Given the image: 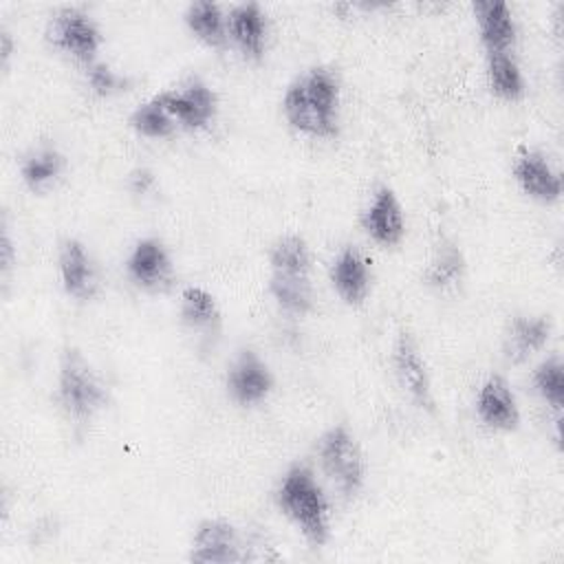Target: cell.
Segmentation results:
<instances>
[{
  "label": "cell",
  "mask_w": 564,
  "mask_h": 564,
  "mask_svg": "<svg viewBox=\"0 0 564 564\" xmlns=\"http://www.w3.org/2000/svg\"><path fill=\"white\" fill-rule=\"evenodd\" d=\"M275 500L280 511L302 531L311 544H326L330 533V511L328 500L311 467L293 465L284 474L275 491Z\"/></svg>",
  "instance_id": "6da1fadb"
},
{
  "label": "cell",
  "mask_w": 564,
  "mask_h": 564,
  "mask_svg": "<svg viewBox=\"0 0 564 564\" xmlns=\"http://www.w3.org/2000/svg\"><path fill=\"white\" fill-rule=\"evenodd\" d=\"M57 399L62 410L75 423L90 421L106 405V390L77 348H68L59 364Z\"/></svg>",
  "instance_id": "7a4b0ae2"
},
{
  "label": "cell",
  "mask_w": 564,
  "mask_h": 564,
  "mask_svg": "<svg viewBox=\"0 0 564 564\" xmlns=\"http://www.w3.org/2000/svg\"><path fill=\"white\" fill-rule=\"evenodd\" d=\"M317 456L324 474L341 491L344 498H355L364 487V456L355 436L344 425L326 430L317 441Z\"/></svg>",
  "instance_id": "3957f363"
},
{
  "label": "cell",
  "mask_w": 564,
  "mask_h": 564,
  "mask_svg": "<svg viewBox=\"0 0 564 564\" xmlns=\"http://www.w3.org/2000/svg\"><path fill=\"white\" fill-rule=\"evenodd\" d=\"M46 37L55 48L88 66L101 46V33L95 20L77 7H62L55 11L51 15Z\"/></svg>",
  "instance_id": "277c9868"
},
{
  "label": "cell",
  "mask_w": 564,
  "mask_h": 564,
  "mask_svg": "<svg viewBox=\"0 0 564 564\" xmlns=\"http://www.w3.org/2000/svg\"><path fill=\"white\" fill-rule=\"evenodd\" d=\"M156 99L170 112V117L187 130L207 128L218 110L216 93L200 79H189L181 88L163 90L156 95Z\"/></svg>",
  "instance_id": "5b68a950"
},
{
  "label": "cell",
  "mask_w": 564,
  "mask_h": 564,
  "mask_svg": "<svg viewBox=\"0 0 564 564\" xmlns=\"http://www.w3.org/2000/svg\"><path fill=\"white\" fill-rule=\"evenodd\" d=\"M189 560L200 564H234L245 562L247 553L242 551L236 527L216 518L198 524L192 540Z\"/></svg>",
  "instance_id": "8992f818"
},
{
  "label": "cell",
  "mask_w": 564,
  "mask_h": 564,
  "mask_svg": "<svg viewBox=\"0 0 564 564\" xmlns=\"http://www.w3.org/2000/svg\"><path fill=\"white\" fill-rule=\"evenodd\" d=\"M273 388V375L269 366L253 352L240 350L227 372V390L238 405L262 403Z\"/></svg>",
  "instance_id": "52a82bcc"
},
{
  "label": "cell",
  "mask_w": 564,
  "mask_h": 564,
  "mask_svg": "<svg viewBox=\"0 0 564 564\" xmlns=\"http://www.w3.org/2000/svg\"><path fill=\"white\" fill-rule=\"evenodd\" d=\"M392 361H394V372L399 377V383L412 397V401L419 408L432 410L434 399H432L430 372H427L425 359H423V355H421V350H419V346H416V341L412 339L410 333L399 335V339L394 344Z\"/></svg>",
  "instance_id": "ba28073f"
},
{
  "label": "cell",
  "mask_w": 564,
  "mask_h": 564,
  "mask_svg": "<svg viewBox=\"0 0 564 564\" xmlns=\"http://www.w3.org/2000/svg\"><path fill=\"white\" fill-rule=\"evenodd\" d=\"M130 280L148 291H161L170 286L172 260L167 249L156 238H143L134 245L126 262Z\"/></svg>",
  "instance_id": "9c48e42d"
},
{
  "label": "cell",
  "mask_w": 564,
  "mask_h": 564,
  "mask_svg": "<svg viewBox=\"0 0 564 564\" xmlns=\"http://www.w3.org/2000/svg\"><path fill=\"white\" fill-rule=\"evenodd\" d=\"M361 225L366 234L381 247H394L401 242L405 234V223L399 198L390 187H379L375 192L372 203L361 216Z\"/></svg>",
  "instance_id": "30bf717a"
},
{
  "label": "cell",
  "mask_w": 564,
  "mask_h": 564,
  "mask_svg": "<svg viewBox=\"0 0 564 564\" xmlns=\"http://www.w3.org/2000/svg\"><path fill=\"white\" fill-rule=\"evenodd\" d=\"M478 419L500 432H513L520 423V410L509 383L500 375H491L476 397Z\"/></svg>",
  "instance_id": "8fae6325"
},
{
  "label": "cell",
  "mask_w": 564,
  "mask_h": 564,
  "mask_svg": "<svg viewBox=\"0 0 564 564\" xmlns=\"http://www.w3.org/2000/svg\"><path fill=\"white\" fill-rule=\"evenodd\" d=\"M59 278L68 297L88 302L97 295V289H99L97 271L84 245L75 238L64 240L59 249Z\"/></svg>",
  "instance_id": "7c38bea8"
},
{
  "label": "cell",
  "mask_w": 564,
  "mask_h": 564,
  "mask_svg": "<svg viewBox=\"0 0 564 564\" xmlns=\"http://www.w3.org/2000/svg\"><path fill=\"white\" fill-rule=\"evenodd\" d=\"M474 15L480 31V42L487 55L509 53L516 44V22L507 2L478 0L474 2Z\"/></svg>",
  "instance_id": "4fadbf2b"
},
{
  "label": "cell",
  "mask_w": 564,
  "mask_h": 564,
  "mask_svg": "<svg viewBox=\"0 0 564 564\" xmlns=\"http://www.w3.org/2000/svg\"><path fill=\"white\" fill-rule=\"evenodd\" d=\"M330 282L346 304L359 306L366 302L370 291V271L368 260L357 247L348 245L337 253L330 267Z\"/></svg>",
  "instance_id": "5bb4252c"
},
{
  "label": "cell",
  "mask_w": 564,
  "mask_h": 564,
  "mask_svg": "<svg viewBox=\"0 0 564 564\" xmlns=\"http://www.w3.org/2000/svg\"><path fill=\"white\" fill-rule=\"evenodd\" d=\"M513 176L522 187V192L535 200L555 203L562 196V178L551 167L546 156L540 152L529 150L522 156H518Z\"/></svg>",
  "instance_id": "9a60e30c"
},
{
  "label": "cell",
  "mask_w": 564,
  "mask_h": 564,
  "mask_svg": "<svg viewBox=\"0 0 564 564\" xmlns=\"http://www.w3.org/2000/svg\"><path fill=\"white\" fill-rule=\"evenodd\" d=\"M227 31L245 57L258 59L267 42V18L258 2H242L229 11Z\"/></svg>",
  "instance_id": "2e32d148"
},
{
  "label": "cell",
  "mask_w": 564,
  "mask_h": 564,
  "mask_svg": "<svg viewBox=\"0 0 564 564\" xmlns=\"http://www.w3.org/2000/svg\"><path fill=\"white\" fill-rule=\"evenodd\" d=\"M304 95L313 110L319 115L324 126L337 134V110H339V82L328 68H311L300 77Z\"/></svg>",
  "instance_id": "e0dca14e"
},
{
  "label": "cell",
  "mask_w": 564,
  "mask_h": 564,
  "mask_svg": "<svg viewBox=\"0 0 564 564\" xmlns=\"http://www.w3.org/2000/svg\"><path fill=\"white\" fill-rule=\"evenodd\" d=\"M551 335V322L546 317H527L520 315L511 322L509 333H507V357L513 364H520L535 355L544 344L549 341Z\"/></svg>",
  "instance_id": "ac0fdd59"
},
{
  "label": "cell",
  "mask_w": 564,
  "mask_h": 564,
  "mask_svg": "<svg viewBox=\"0 0 564 564\" xmlns=\"http://www.w3.org/2000/svg\"><path fill=\"white\" fill-rule=\"evenodd\" d=\"M185 24L187 29L207 46H223L229 31H227V18L223 15V9L216 2H192L185 11Z\"/></svg>",
  "instance_id": "d6986e66"
},
{
  "label": "cell",
  "mask_w": 564,
  "mask_h": 564,
  "mask_svg": "<svg viewBox=\"0 0 564 564\" xmlns=\"http://www.w3.org/2000/svg\"><path fill=\"white\" fill-rule=\"evenodd\" d=\"M465 275V258L454 242H441L423 273L425 284L436 291H449L460 284Z\"/></svg>",
  "instance_id": "ffe728a7"
},
{
  "label": "cell",
  "mask_w": 564,
  "mask_h": 564,
  "mask_svg": "<svg viewBox=\"0 0 564 564\" xmlns=\"http://www.w3.org/2000/svg\"><path fill=\"white\" fill-rule=\"evenodd\" d=\"M271 273L278 275H297V278H311V251L302 236L286 234L282 236L269 253Z\"/></svg>",
  "instance_id": "44dd1931"
},
{
  "label": "cell",
  "mask_w": 564,
  "mask_h": 564,
  "mask_svg": "<svg viewBox=\"0 0 564 564\" xmlns=\"http://www.w3.org/2000/svg\"><path fill=\"white\" fill-rule=\"evenodd\" d=\"M282 108H284L286 121H289L295 130H300V132H304V134H311V137H322V139L333 137V132L324 126V121L319 119V115H317V112L313 110V106L308 104L300 79H295V82L286 88Z\"/></svg>",
  "instance_id": "7402d4cb"
},
{
  "label": "cell",
  "mask_w": 564,
  "mask_h": 564,
  "mask_svg": "<svg viewBox=\"0 0 564 564\" xmlns=\"http://www.w3.org/2000/svg\"><path fill=\"white\" fill-rule=\"evenodd\" d=\"M181 319L194 330H218L220 308L209 291L187 286L181 293Z\"/></svg>",
  "instance_id": "603a6c76"
},
{
  "label": "cell",
  "mask_w": 564,
  "mask_h": 564,
  "mask_svg": "<svg viewBox=\"0 0 564 564\" xmlns=\"http://www.w3.org/2000/svg\"><path fill=\"white\" fill-rule=\"evenodd\" d=\"M64 170V156L55 148H37L24 156L20 165L22 181L29 189H46Z\"/></svg>",
  "instance_id": "cb8c5ba5"
},
{
  "label": "cell",
  "mask_w": 564,
  "mask_h": 564,
  "mask_svg": "<svg viewBox=\"0 0 564 564\" xmlns=\"http://www.w3.org/2000/svg\"><path fill=\"white\" fill-rule=\"evenodd\" d=\"M269 291L280 308L293 315H306L313 308V286L311 278L297 275H278L271 273Z\"/></svg>",
  "instance_id": "d4e9b609"
},
{
  "label": "cell",
  "mask_w": 564,
  "mask_h": 564,
  "mask_svg": "<svg viewBox=\"0 0 564 564\" xmlns=\"http://www.w3.org/2000/svg\"><path fill=\"white\" fill-rule=\"evenodd\" d=\"M487 77L494 95L505 101H518L524 95V77L509 53L487 55Z\"/></svg>",
  "instance_id": "484cf974"
},
{
  "label": "cell",
  "mask_w": 564,
  "mask_h": 564,
  "mask_svg": "<svg viewBox=\"0 0 564 564\" xmlns=\"http://www.w3.org/2000/svg\"><path fill=\"white\" fill-rule=\"evenodd\" d=\"M130 126L148 139H165L174 132L176 121L170 117V112L161 106V101L156 97H152L150 101L141 104L139 108H134V112L130 115Z\"/></svg>",
  "instance_id": "4316f807"
},
{
  "label": "cell",
  "mask_w": 564,
  "mask_h": 564,
  "mask_svg": "<svg viewBox=\"0 0 564 564\" xmlns=\"http://www.w3.org/2000/svg\"><path fill=\"white\" fill-rule=\"evenodd\" d=\"M535 392L555 410H562L564 403V366L560 357H549L533 372Z\"/></svg>",
  "instance_id": "83f0119b"
},
{
  "label": "cell",
  "mask_w": 564,
  "mask_h": 564,
  "mask_svg": "<svg viewBox=\"0 0 564 564\" xmlns=\"http://www.w3.org/2000/svg\"><path fill=\"white\" fill-rule=\"evenodd\" d=\"M86 77H88V86L93 88V93H97L101 97L126 90V86H128V82L121 75H117L108 64L93 62L86 70Z\"/></svg>",
  "instance_id": "f1b7e54d"
},
{
  "label": "cell",
  "mask_w": 564,
  "mask_h": 564,
  "mask_svg": "<svg viewBox=\"0 0 564 564\" xmlns=\"http://www.w3.org/2000/svg\"><path fill=\"white\" fill-rule=\"evenodd\" d=\"M15 264V251H13V240H11V234H9V227H7V218H2V238H0V271H2V278L7 280L11 269Z\"/></svg>",
  "instance_id": "f546056e"
},
{
  "label": "cell",
  "mask_w": 564,
  "mask_h": 564,
  "mask_svg": "<svg viewBox=\"0 0 564 564\" xmlns=\"http://www.w3.org/2000/svg\"><path fill=\"white\" fill-rule=\"evenodd\" d=\"M15 51V42H13V35L9 33L7 26L0 29V62H2V68L9 66V59Z\"/></svg>",
  "instance_id": "4dcf8cb0"
},
{
  "label": "cell",
  "mask_w": 564,
  "mask_h": 564,
  "mask_svg": "<svg viewBox=\"0 0 564 564\" xmlns=\"http://www.w3.org/2000/svg\"><path fill=\"white\" fill-rule=\"evenodd\" d=\"M152 183H154V176H152V172H148V170H137V172L130 176V187H132L137 194L148 192Z\"/></svg>",
  "instance_id": "1f68e13d"
}]
</instances>
